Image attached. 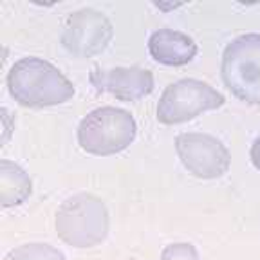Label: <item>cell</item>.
Listing matches in <instances>:
<instances>
[{
  "mask_svg": "<svg viewBox=\"0 0 260 260\" xmlns=\"http://www.w3.org/2000/svg\"><path fill=\"white\" fill-rule=\"evenodd\" d=\"M197 51L193 38L177 29H157L148 38V53L162 65H186L197 56Z\"/></svg>",
  "mask_w": 260,
  "mask_h": 260,
  "instance_id": "9c48e42d",
  "label": "cell"
},
{
  "mask_svg": "<svg viewBox=\"0 0 260 260\" xmlns=\"http://www.w3.org/2000/svg\"><path fill=\"white\" fill-rule=\"evenodd\" d=\"M112 37V24L102 11L81 8L65 18L61 44L73 56L90 58L105 51Z\"/></svg>",
  "mask_w": 260,
  "mask_h": 260,
  "instance_id": "52a82bcc",
  "label": "cell"
},
{
  "mask_svg": "<svg viewBox=\"0 0 260 260\" xmlns=\"http://www.w3.org/2000/svg\"><path fill=\"white\" fill-rule=\"evenodd\" d=\"M161 260H199V253L190 242H174L162 249Z\"/></svg>",
  "mask_w": 260,
  "mask_h": 260,
  "instance_id": "7c38bea8",
  "label": "cell"
},
{
  "mask_svg": "<svg viewBox=\"0 0 260 260\" xmlns=\"http://www.w3.org/2000/svg\"><path fill=\"white\" fill-rule=\"evenodd\" d=\"M32 181L29 174L9 159L0 161V204L2 208L20 206L31 197Z\"/></svg>",
  "mask_w": 260,
  "mask_h": 260,
  "instance_id": "30bf717a",
  "label": "cell"
},
{
  "mask_svg": "<svg viewBox=\"0 0 260 260\" xmlns=\"http://www.w3.org/2000/svg\"><path fill=\"white\" fill-rule=\"evenodd\" d=\"M98 92H107L123 102H138L154 90V74L143 67H110L90 71L89 76Z\"/></svg>",
  "mask_w": 260,
  "mask_h": 260,
  "instance_id": "ba28073f",
  "label": "cell"
},
{
  "mask_svg": "<svg viewBox=\"0 0 260 260\" xmlns=\"http://www.w3.org/2000/svg\"><path fill=\"white\" fill-rule=\"evenodd\" d=\"M109 210L92 193H76L65 199L56 211V233L67 246L78 249L94 248L107 239Z\"/></svg>",
  "mask_w": 260,
  "mask_h": 260,
  "instance_id": "7a4b0ae2",
  "label": "cell"
},
{
  "mask_svg": "<svg viewBox=\"0 0 260 260\" xmlns=\"http://www.w3.org/2000/svg\"><path fill=\"white\" fill-rule=\"evenodd\" d=\"M2 118H4V128H6V132H4V143L8 141V138H9V125H8V109H2Z\"/></svg>",
  "mask_w": 260,
  "mask_h": 260,
  "instance_id": "5bb4252c",
  "label": "cell"
},
{
  "mask_svg": "<svg viewBox=\"0 0 260 260\" xmlns=\"http://www.w3.org/2000/svg\"><path fill=\"white\" fill-rule=\"evenodd\" d=\"M138 125L132 114L119 107H100L87 114L78 125V145L87 154L107 155L126 150L136 139Z\"/></svg>",
  "mask_w": 260,
  "mask_h": 260,
  "instance_id": "3957f363",
  "label": "cell"
},
{
  "mask_svg": "<svg viewBox=\"0 0 260 260\" xmlns=\"http://www.w3.org/2000/svg\"><path fill=\"white\" fill-rule=\"evenodd\" d=\"M183 167L197 179H219L228 174L232 155L220 139L206 132H183L175 138Z\"/></svg>",
  "mask_w": 260,
  "mask_h": 260,
  "instance_id": "8992f818",
  "label": "cell"
},
{
  "mask_svg": "<svg viewBox=\"0 0 260 260\" xmlns=\"http://www.w3.org/2000/svg\"><path fill=\"white\" fill-rule=\"evenodd\" d=\"M249 159H251L253 167H255L256 170H260V136L253 141L251 150H249Z\"/></svg>",
  "mask_w": 260,
  "mask_h": 260,
  "instance_id": "4fadbf2b",
  "label": "cell"
},
{
  "mask_svg": "<svg viewBox=\"0 0 260 260\" xmlns=\"http://www.w3.org/2000/svg\"><path fill=\"white\" fill-rule=\"evenodd\" d=\"M8 89L18 105L44 109L69 102L74 85L56 65L38 56L20 58L8 73Z\"/></svg>",
  "mask_w": 260,
  "mask_h": 260,
  "instance_id": "6da1fadb",
  "label": "cell"
},
{
  "mask_svg": "<svg viewBox=\"0 0 260 260\" xmlns=\"http://www.w3.org/2000/svg\"><path fill=\"white\" fill-rule=\"evenodd\" d=\"M228 90L248 105H260V35L246 32L224 47L220 63Z\"/></svg>",
  "mask_w": 260,
  "mask_h": 260,
  "instance_id": "277c9868",
  "label": "cell"
},
{
  "mask_svg": "<svg viewBox=\"0 0 260 260\" xmlns=\"http://www.w3.org/2000/svg\"><path fill=\"white\" fill-rule=\"evenodd\" d=\"M4 260H67L58 248L45 242H29L11 249Z\"/></svg>",
  "mask_w": 260,
  "mask_h": 260,
  "instance_id": "8fae6325",
  "label": "cell"
},
{
  "mask_svg": "<svg viewBox=\"0 0 260 260\" xmlns=\"http://www.w3.org/2000/svg\"><path fill=\"white\" fill-rule=\"evenodd\" d=\"M224 103L226 98L210 83L197 78H183L162 90L155 114L162 125H181L203 112L220 109Z\"/></svg>",
  "mask_w": 260,
  "mask_h": 260,
  "instance_id": "5b68a950",
  "label": "cell"
}]
</instances>
